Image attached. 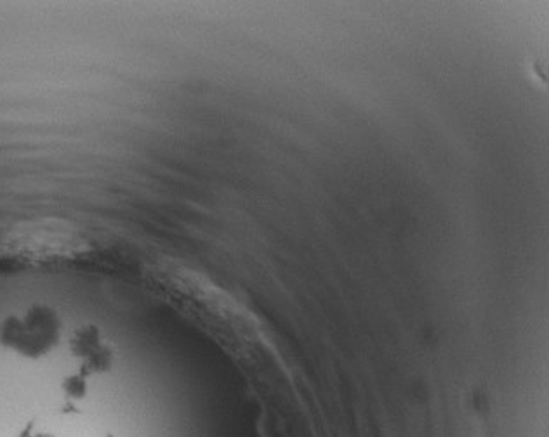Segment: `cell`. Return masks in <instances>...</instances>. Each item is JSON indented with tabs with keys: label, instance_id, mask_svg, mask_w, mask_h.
Instances as JSON below:
<instances>
[{
	"label": "cell",
	"instance_id": "cell-1",
	"mask_svg": "<svg viewBox=\"0 0 549 437\" xmlns=\"http://www.w3.org/2000/svg\"><path fill=\"white\" fill-rule=\"evenodd\" d=\"M22 437H53L47 436V434H32V432H24Z\"/></svg>",
	"mask_w": 549,
	"mask_h": 437
}]
</instances>
